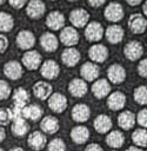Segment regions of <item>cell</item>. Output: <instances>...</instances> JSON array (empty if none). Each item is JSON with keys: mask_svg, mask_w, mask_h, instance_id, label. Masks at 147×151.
Segmentation results:
<instances>
[{"mask_svg": "<svg viewBox=\"0 0 147 151\" xmlns=\"http://www.w3.org/2000/svg\"><path fill=\"white\" fill-rule=\"evenodd\" d=\"M123 54L127 59L135 61L140 59L143 54V46L138 40H131L128 41L123 47Z\"/></svg>", "mask_w": 147, "mask_h": 151, "instance_id": "1", "label": "cell"}, {"mask_svg": "<svg viewBox=\"0 0 147 151\" xmlns=\"http://www.w3.org/2000/svg\"><path fill=\"white\" fill-rule=\"evenodd\" d=\"M128 27L134 34H142L147 29V19L140 13H133L128 19Z\"/></svg>", "mask_w": 147, "mask_h": 151, "instance_id": "2", "label": "cell"}, {"mask_svg": "<svg viewBox=\"0 0 147 151\" xmlns=\"http://www.w3.org/2000/svg\"><path fill=\"white\" fill-rule=\"evenodd\" d=\"M103 14L108 21L118 22L123 18V7L119 2H109L105 8Z\"/></svg>", "mask_w": 147, "mask_h": 151, "instance_id": "3", "label": "cell"}, {"mask_svg": "<svg viewBox=\"0 0 147 151\" xmlns=\"http://www.w3.org/2000/svg\"><path fill=\"white\" fill-rule=\"evenodd\" d=\"M41 60H42L41 54L33 50L25 52L22 55V64L29 71H34V70L39 68L41 65Z\"/></svg>", "mask_w": 147, "mask_h": 151, "instance_id": "4", "label": "cell"}, {"mask_svg": "<svg viewBox=\"0 0 147 151\" xmlns=\"http://www.w3.org/2000/svg\"><path fill=\"white\" fill-rule=\"evenodd\" d=\"M89 20V13L83 8H75L69 13V21L74 27L81 28L87 26Z\"/></svg>", "mask_w": 147, "mask_h": 151, "instance_id": "5", "label": "cell"}, {"mask_svg": "<svg viewBox=\"0 0 147 151\" xmlns=\"http://www.w3.org/2000/svg\"><path fill=\"white\" fill-rule=\"evenodd\" d=\"M48 107L55 113H61L67 107V98L62 93L55 92L48 98Z\"/></svg>", "mask_w": 147, "mask_h": 151, "instance_id": "6", "label": "cell"}, {"mask_svg": "<svg viewBox=\"0 0 147 151\" xmlns=\"http://www.w3.org/2000/svg\"><path fill=\"white\" fill-rule=\"evenodd\" d=\"M103 35L102 25L98 21H91L85 28V37L88 41H99Z\"/></svg>", "mask_w": 147, "mask_h": 151, "instance_id": "7", "label": "cell"}, {"mask_svg": "<svg viewBox=\"0 0 147 151\" xmlns=\"http://www.w3.org/2000/svg\"><path fill=\"white\" fill-rule=\"evenodd\" d=\"M60 41L68 46V47H73L74 45H76L79 42V33L74 27L67 26L64 27L60 32Z\"/></svg>", "mask_w": 147, "mask_h": 151, "instance_id": "8", "label": "cell"}, {"mask_svg": "<svg viewBox=\"0 0 147 151\" xmlns=\"http://www.w3.org/2000/svg\"><path fill=\"white\" fill-rule=\"evenodd\" d=\"M40 73L44 78L48 79V80H52V79H55L59 73H60V67L58 65L56 61L54 60H46L42 63L41 67H40Z\"/></svg>", "mask_w": 147, "mask_h": 151, "instance_id": "9", "label": "cell"}, {"mask_svg": "<svg viewBox=\"0 0 147 151\" xmlns=\"http://www.w3.org/2000/svg\"><path fill=\"white\" fill-rule=\"evenodd\" d=\"M46 25L49 29L53 31L62 29L65 25V15L60 11H52L46 18Z\"/></svg>", "mask_w": 147, "mask_h": 151, "instance_id": "10", "label": "cell"}, {"mask_svg": "<svg viewBox=\"0 0 147 151\" xmlns=\"http://www.w3.org/2000/svg\"><path fill=\"white\" fill-rule=\"evenodd\" d=\"M107 77L112 84H121L126 79V70L120 64H113L107 70Z\"/></svg>", "mask_w": 147, "mask_h": 151, "instance_id": "11", "label": "cell"}, {"mask_svg": "<svg viewBox=\"0 0 147 151\" xmlns=\"http://www.w3.org/2000/svg\"><path fill=\"white\" fill-rule=\"evenodd\" d=\"M35 44V37L31 31L27 29H22L16 35V45L21 48V50H27L29 51V48H32Z\"/></svg>", "mask_w": 147, "mask_h": 151, "instance_id": "12", "label": "cell"}, {"mask_svg": "<svg viewBox=\"0 0 147 151\" xmlns=\"http://www.w3.org/2000/svg\"><path fill=\"white\" fill-rule=\"evenodd\" d=\"M80 74L83 80L86 81H93L95 80L100 74V68L95 63L87 61L80 68Z\"/></svg>", "mask_w": 147, "mask_h": 151, "instance_id": "13", "label": "cell"}, {"mask_svg": "<svg viewBox=\"0 0 147 151\" xmlns=\"http://www.w3.org/2000/svg\"><path fill=\"white\" fill-rule=\"evenodd\" d=\"M88 57L93 60V63H103L108 57V50L105 45L95 44L89 47Z\"/></svg>", "mask_w": 147, "mask_h": 151, "instance_id": "14", "label": "cell"}, {"mask_svg": "<svg viewBox=\"0 0 147 151\" xmlns=\"http://www.w3.org/2000/svg\"><path fill=\"white\" fill-rule=\"evenodd\" d=\"M108 109L112 111H119L126 105V96L121 91L112 92L107 98Z\"/></svg>", "mask_w": 147, "mask_h": 151, "instance_id": "15", "label": "cell"}, {"mask_svg": "<svg viewBox=\"0 0 147 151\" xmlns=\"http://www.w3.org/2000/svg\"><path fill=\"white\" fill-rule=\"evenodd\" d=\"M80 58H81L80 52H79L76 48H74V47H67V48H65V50L62 51V53H61V60H62V63H64L67 67H73V66H75V65L79 63Z\"/></svg>", "mask_w": 147, "mask_h": 151, "instance_id": "16", "label": "cell"}, {"mask_svg": "<svg viewBox=\"0 0 147 151\" xmlns=\"http://www.w3.org/2000/svg\"><path fill=\"white\" fill-rule=\"evenodd\" d=\"M87 84L83 79H80V78H74L69 81L68 84V92L73 96V97H83L86 93H87Z\"/></svg>", "mask_w": 147, "mask_h": 151, "instance_id": "17", "label": "cell"}, {"mask_svg": "<svg viewBox=\"0 0 147 151\" xmlns=\"http://www.w3.org/2000/svg\"><path fill=\"white\" fill-rule=\"evenodd\" d=\"M111 92V84L106 79H98L94 81L92 86V93L96 99H102L109 96Z\"/></svg>", "mask_w": 147, "mask_h": 151, "instance_id": "18", "label": "cell"}, {"mask_svg": "<svg viewBox=\"0 0 147 151\" xmlns=\"http://www.w3.org/2000/svg\"><path fill=\"white\" fill-rule=\"evenodd\" d=\"M4 73L9 79L16 80V79L21 78V76L24 74V70H22V66L20 63L12 60V61H8L4 65Z\"/></svg>", "mask_w": 147, "mask_h": 151, "instance_id": "19", "label": "cell"}, {"mask_svg": "<svg viewBox=\"0 0 147 151\" xmlns=\"http://www.w3.org/2000/svg\"><path fill=\"white\" fill-rule=\"evenodd\" d=\"M91 117V109L86 104H76L72 109V119L76 123L87 122Z\"/></svg>", "mask_w": 147, "mask_h": 151, "instance_id": "20", "label": "cell"}, {"mask_svg": "<svg viewBox=\"0 0 147 151\" xmlns=\"http://www.w3.org/2000/svg\"><path fill=\"white\" fill-rule=\"evenodd\" d=\"M52 91H53L52 85L42 80L35 83L33 86V93L40 100H46L47 98H49L52 96Z\"/></svg>", "mask_w": 147, "mask_h": 151, "instance_id": "21", "label": "cell"}, {"mask_svg": "<svg viewBox=\"0 0 147 151\" xmlns=\"http://www.w3.org/2000/svg\"><path fill=\"white\" fill-rule=\"evenodd\" d=\"M46 11V6L42 1L39 0H32L27 4V8H26V13L29 18L32 19H38L40 17H42L45 14Z\"/></svg>", "mask_w": 147, "mask_h": 151, "instance_id": "22", "label": "cell"}, {"mask_svg": "<svg viewBox=\"0 0 147 151\" xmlns=\"http://www.w3.org/2000/svg\"><path fill=\"white\" fill-rule=\"evenodd\" d=\"M106 38L107 40L115 45V44H119L122 39H123V35H125V32H123V28L119 25H111L107 27L106 29Z\"/></svg>", "mask_w": 147, "mask_h": 151, "instance_id": "23", "label": "cell"}, {"mask_svg": "<svg viewBox=\"0 0 147 151\" xmlns=\"http://www.w3.org/2000/svg\"><path fill=\"white\" fill-rule=\"evenodd\" d=\"M89 138V130L83 125H78L71 130V139L75 144H83Z\"/></svg>", "mask_w": 147, "mask_h": 151, "instance_id": "24", "label": "cell"}, {"mask_svg": "<svg viewBox=\"0 0 147 151\" xmlns=\"http://www.w3.org/2000/svg\"><path fill=\"white\" fill-rule=\"evenodd\" d=\"M27 142H28V145H29L31 149L39 151V150H42L46 146L47 139H46V136L42 132L34 131L28 136V140Z\"/></svg>", "mask_w": 147, "mask_h": 151, "instance_id": "25", "label": "cell"}, {"mask_svg": "<svg viewBox=\"0 0 147 151\" xmlns=\"http://www.w3.org/2000/svg\"><path fill=\"white\" fill-rule=\"evenodd\" d=\"M40 45L46 52H54L59 45L58 38L51 32H45L40 37Z\"/></svg>", "mask_w": 147, "mask_h": 151, "instance_id": "26", "label": "cell"}, {"mask_svg": "<svg viewBox=\"0 0 147 151\" xmlns=\"http://www.w3.org/2000/svg\"><path fill=\"white\" fill-rule=\"evenodd\" d=\"M136 122V117L132 111H122L118 116V124L122 130H131Z\"/></svg>", "mask_w": 147, "mask_h": 151, "instance_id": "27", "label": "cell"}, {"mask_svg": "<svg viewBox=\"0 0 147 151\" xmlns=\"http://www.w3.org/2000/svg\"><path fill=\"white\" fill-rule=\"evenodd\" d=\"M94 129L99 133H107L112 129V119L107 114H99L94 119Z\"/></svg>", "mask_w": 147, "mask_h": 151, "instance_id": "28", "label": "cell"}, {"mask_svg": "<svg viewBox=\"0 0 147 151\" xmlns=\"http://www.w3.org/2000/svg\"><path fill=\"white\" fill-rule=\"evenodd\" d=\"M40 127L45 133L48 134H53L55 132H58L59 130V120L53 117V116H46L42 118L41 123H40Z\"/></svg>", "mask_w": 147, "mask_h": 151, "instance_id": "29", "label": "cell"}, {"mask_svg": "<svg viewBox=\"0 0 147 151\" xmlns=\"http://www.w3.org/2000/svg\"><path fill=\"white\" fill-rule=\"evenodd\" d=\"M106 143L108 146H111L113 149H119L125 143V136L122 132H120L118 130L111 131L106 137Z\"/></svg>", "mask_w": 147, "mask_h": 151, "instance_id": "30", "label": "cell"}, {"mask_svg": "<svg viewBox=\"0 0 147 151\" xmlns=\"http://www.w3.org/2000/svg\"><path fill=\"white\" fill-rule=\"evenodd\" d=\"M29 101V94L28 92L22 88V87H18L14 90L13 92V104L15 106H21L25 107Z\"/></svg>", "mask_w": 147, "mask_h": 151, "instance_id": "31", "label": "cell"}, {"mask_svg": "<svg viewBox=\"0 0 147 151\" xmlns=\"http://www.w3.org/2000/svg\"><path fill=\"white\" fill-rule=\"evenodd\" d=\"M42 114H44L42 109L39 105L32 104V105H26L24 107V117H25V119L39 120L42 117Z\"/></svg>", "mask_w": 147, "mask_h": 151, "instance_id": "32", "label": "cell"}, {"mask_svg": "<svg viewBox=\"0 0 147 151\" xmlns=\"http://www.w3.org/2000/svg\"><path fill=\"white\" fill-rule=\"evenodd\" d=\"M132 140L135 144V146L139 147H147V130L143 127L136 129L132 133Z\"/></svg>", "mask_w": 147, "mask_h": 151, "instance_id": "33", "label": "cell"}, {"mask_svg": "<svg viewBox=\"0 0 147 151\" xmlns=\"http://www.w3.org/2000/svg\"><path fill=\"white\" fill-rule=\"evenodd\" d=\"M29 130V125L27 124L26 119L21 118V119H15L13 120L12 124V132L14 133V136L16 137H24Z\"/></svg>", "mask_w": 147, "mask_h": 151, "instance_id": "34", "label": "cell"}, {"mask_svg": "<svg viewBox=\"0 0 147 151\" xmlns=\"http://www.w3.org/2000/svg\"><path fill=\"white\" fill-rule=\"evenodd\" d=\"M14 20L13 17L9 13L0 12V31L1 32H8L13 28Z\"/></svg>", "mask_w": 147, "mask_h": 151, "instance_id": "35", "label": "cell"}, {"mask_svg": "<svg viewBox=\"0 0 147 151\" xmlns=\"http://www.w3.org/2000/svg\"><path fill=\"white\" fill-rule=\"evenodd\" d=\"M134 100L140 105H147V86H138L133 92Z\"/></svg>", "mask_w": 147, "mask_h": 151, "instance_id": "36", "label": "cell"}, {"mask_svg": "<svg viewBox=\"0 0 147 151\" xmlns=\"http://www.w3.org/2000/svg\"><path fill=\"white\" fill-rule=\"evenodd\" d=\"M47 149H48V151H65L66 145L61 138H54L48 143Z\"/></svg>", "mask_w": 147, "mask_h": 151, "instance_id": "37", "label": "cell"}, {"mask_svg": "<svg viewBox=\"0 0 147 151\" xmlns=\"http://www.w3.org/2000/svg\"><path fill=\"white\" fill-rule=\"evenodd\" d=\"M12 120V113L11 109H0V125H7Z\"/></svg>", "mask_w": 147, "mask_h": 151, "instance_id": "38", "label": "cell"}, {"mask_svg": "<svg viewBox=\"0 0 147 151\" xmlns=\"http://www.w3.org/2000/svg\"><path fill=\"white\" fill-rule=\"evenodd\" d=\"M11 86L5 81L0 80V100H5L11 96Z\"/></svg>", "mask_w": 147, "mask_h": 151, "instance_id": "39", "label": "cell"}, {"mask_svg": "<svg viewBox=\"0 0 147 151\" xmlns=\"http://www.w3.org/2000/svg\"><path fill=\"white\" fill-rule=\"evenodd\" d=\"M136 122L143 129H147V109H142L136 114Z\"/></svg>", "mask_w": 147, "mask_h": 151, "instance_id": "40", "label": "cell"}, {"mask_svg": "<svg viewBox=\"0 0 147 151\" xmlns=\"http://www.w3.org/2000/svg\"><path fill=\"white\" fill-rule=\"evenodd\" d=\"M138 73L141 77L147 78V58L140 60V63L138 65Z\"/></svg>", "mask_w": 147, "mask_h": 151, "instance_id": "41", "label": "cell"}, {"mask_svg": "<svg viewBox=\"0 0 147 151\" xmlns=\"http://www.w3.org/2000/svg\"><path fill=\"white\" fill-rule=\"evenodd\" d=\"M8 47V40L5 35L0 34V53H4Z\"/></svg>", "mask_w": 147, "mask_h": 151, "instance_id": "42", "label": "cell"}, {"mask_svg": "<svg viewBox=\"0 0 147 151\" xmlns=\"http://www.w3.org/2000/svg\"><path fill=\"white\" fill-rule=\"evenodd\" d=\"M9 5L13 8L19 9V8H21V7H24L26 5V1L25 0H9Z\"/></svg>", "mask_w": 147, "mask_h": 151, "instance_id": "43", "label": "cell"}, {"mask_svg": "<svg viewBox=\"0 0 147 151\" xmlns=\"http://www.w3.org/2000/svg\"><path fill=\"white\" fill-rule=\"evenodd\" d=\"M85 151H103V150H102V147H101L99 144L92 143V144H88V145L86 146Z\"/></svg>", "mask_w": 147, "mask_h": 151, "instance_id": "44", "label": "cell"}, {"mask_svg": "<svg viewBox=\"0 0 147 151\" xmlns=\"http://www.w3.org/2000/svg\"><path fill=\"white\" fill-rule=\"evenodd\" d=\"M88 5L92 6V7H100V6L105 5V1L103 0H89Z\"/></svg>", "mask_w": 147, "mask_h": 151, "instance_id": "45", "label": "cell"}, {"mask_svg": "<svg viewBox=\"0 0 147 151\" xmlns=\"http://www.w3.org/2000/svg\"><path fill=\"white\" fill-rule=\"evenodd\" d=\"M127 4L129 6H139L141 4V1L140 0H127Z\"/></svg>", "mask_w": 147, "mask_h": 151, "instance_id": "46", "label": "cell"}, {"mask_svg": "<svg viewBox=\"0 0 147 151\" xmlns=\"http://www.w3.org/2000/svg\"><path fill=\"white\" fill-rule=\"evenodd\" d=\"M5 137H6V132H5V129L0 125V142H2L4 139H5Z\"/></svg>", "mask_w": 147, "mask_h": 151, "instance_id": "47", "label": "cell"}, {"mask_svg": "<svg viewBox=\"0 0 147 151\" xmlns=\"http://www.w3.org/2000/svg\"><path fill=\"white\" fill-rule=\"evenodd\" d=\"M126 151H143L141 147H139V146H129V147H127L126 149Z\"/></svg>", "mask_w": 147, "mask_h": 151, "instance_id": "48", "label": "cell"}, {"mask_svg": "<svg viewBox=\"0 0 147 151\" xmlns=\"http://www.w3.org/2000/svg\"><path fill=\"white\" fill-rule=\"evenodd\" d=\"M142 11H143V14L147 17V1H145L143 6H142Z\"/></svg>", "mask_w": 147, "mask_h": 151, "instance_id": "49", "label": "cell"}, {"mask_svg": "<svg viewBox=\"0 0 147 151\" xmlns=\"http://www.w3.org/2000/svg\"><path fill=\"white\" fill-rule=\"evenodd\" d=\"M9 151H25L22 147H19V146H16V147H12Z\"/></svg>", "mask_w": 147, "mask_h": 151, "instance_id": "50", "label": "cell"}, {"mask_svg": "<svg viewBox=\"0 0 147 151\" xmlns=\"http://www.w3.org/2000/svg\"><path fill=\"white\" fill-rule=\"evenodd\" d=\"M4 2H5L4 0H0V5H4Z\"/></svg>", "mask_w": 147, "mask_h": 151, "instance_id": "51", "label": "cell"}, {"mask_svg": "<svg viewBox=\"0 0 147 151\" xmlns=\"http://www.w3.org/2000/svg\"><path fill=\"white\" fill-rule=\"evenodd\" d=\"M0 151H5V150H4V149H1V147H0Z\"/></svg>", "mask_w": 147, "mask_h": 151, "instance_id": "52", "label": "cell"}, {"mask_svg": "<svg viewBox=\"0 0 147 151\" xmlns=\"http://www.w3.org/2000/svg\"><path fill=\"white\" fill-rule=\"evenodd\" d=\"M112 151H118V150H112Z\"/></svg>", "mask_w": 147, "mask_h": 151, "instance_id": "53", "label": "cell"}]
</instances>
